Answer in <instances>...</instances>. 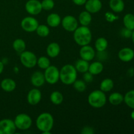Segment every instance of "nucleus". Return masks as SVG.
Wrapping results in <instances>:
<instances>
[{"mask_svg":"<svg viewBox=\"0 0 134 134\" xmlns=\"http://www.w3.org/2000/svg\"><path fill=\"white\" fill-rule=\"evenodd\" d=\"M75 41L80 46L87 45L92 40V33L87 26H82L74 31L73 35Z\"/></svg>","mask_w":134,"mask_h":134,"instance_id":"1","label":"nucleus"},{"mask_svg":"<svg viewBox=\"0 0 134 134\" xmlns=\"http://www.w3.org/2000/svg\"><path fill=\"white\" fill-rule=\"evenodd\" d=\"M77 71L75 66L67 64L62 67L60 71V79L66 85H70L77 80Z\"/></svg>","mask_w":134,"mask_h":134,"instance_id":"2","label":"nucleus"},{"mask_svg":"<svg viewBox=\"0 0 134 134\" xmlns=\"http://www.w3.org/2000/svg\"><path fill=\"white\" fill-rule=\"evenodd\" d=\"M54 125V119L48 113H43L36 120V126L43 134L51 133Z\"/></svg>","mask_w":134,"mask_h":134,"instance_id":"3","label":"nucleus"},{"mask_svg":"<svg viewBox=\"0 0 134 134\" xmlns=\"http://www.w3.org/2000/svg\"><path fill=\"white\" fill-rule=\"evenodd\" d=\"M88 103L94 108H101L105 105L107 98L105 93L102 90H94L92 92L88 98Z\"/></svg>","mask_w":134,"mask_h":134,"instance_id":"4","label":"nucleus"},{"mask_svg":"<svg viewBox=\"0 0 134 134\" xmlns=\"http://www.w3.org/2000/svg\"><path fill=\"white\" fill-rule=\"evenodd\" d=\"M14 122L16 128L21 130L29 129L32 124L31 117L25 113H21L17 115Z\"/></svg>","mask_w":134,"mask_h":134,"instance_id":"5","label":"nucleus"},{"mask_svg":"<svg viewBox=\"0 0 134 134\" xmlns=\"http://www.w3.org/2000/svg\"><path fill=\"white\" fill-rule=\"evenodd\" d=\"M44 75L46 82L51 85H54L60 79V71L54 65H50L45 69Z\"/></svg>","mask_w":134,"mask_h":134,"instance_id":"6","label":"nucleus"},{"mask_svg":"<svg viewBox=\"0 0 134 134\" xmlns=\"http://www.w3.org/2000/svg\"><path fill=\"white\" fill-rule=\"evenodd\" d=\"M20 61L24 66L27 68H32L35 66L37 62L35 54L30 51H24L20 54Z\"/></svg>","mask_w":134,"mask_h":134,"instance_id":"7","label":"nucleus"},{"mask_svg":"<svg viewBox=\"0 0 134 134\" xmlns=\"http://www.w3.org/2000/svg\"><path fill=\"white\" fill-rule=\"evenodd\" d=\"M38 26H39L38 21L34 17H26L23 18L21 22V27L27 32H34L36 31Z\"/></svg>","mask_w":134,"mask_h":134,"instance_id":"8","label":"nucleus"},{"mask_svg":"<svg viewBox=\"0 0 134 134\" xmlns=\"http://www.w3.org/2000/svg\"><path fill=\"white\" fill-rule=\"evenodd\" d=\"M14 122L10 119H3L0 120V134H13L16 132Z\"/></svg>","mask_w":134,"mask_h":134,"instance_id":"9","label":"nucleus"},{"mask_svg":"<svg viewBox=\"0 0 134 134\" xmlns=\"http://www.w3.org/2000/svg\"><path fill=\"white\" fill-rule=\"evenodd\" d=\"M26 10L29 14L37 15L42 11L41 3L38 0H29L25 5Z\"/></svg>","mask_w":134,"mask_h":134,"instance_id":"10","label":"nucleus"},{"mask_svg":"<svg viewBox=\"0 0 134 134\" xmlns=\"http://www.w3.org/2000/svg\"><path fill=\"white\" fill-rule=\"evenodd\" d=\"M61 22L64 30L69 32L74 31L78 27V22L73 16H66L63 18Z\"/></svg>","mask_w":134,"mask_h":134,"instance_id":"11","label":"nucleus"},{"mask_svg":"<svg viewBox=\"0 0 134 134\" xmlns=\"http://www.w3.org/2000/svg\"><path fill=\"white\" fill-rule=\"evenodd\" d=\"M95 51L91 46L84 45L82 46L80 50V56L81 59L86 60V61H91L95 57Z\"/></svg>","mask_w":134,"mask_h":134,"instance_id":"12","label":"nucleus"},{"mask_svg":"<svg viewBox=\"0 0 134 134\" xmlns=\"http://www.w3.org/2000/svg\"><path fill=\"white\" fill-rule=\"evenodd\" d=\"M85 5L86 10L90 13H98L102 7V3L100 0H88Z\"/></svg>","mask_w":134,"mask_h":134,"instance_id":"13","label":"nucleus"},{"mask_svg":"<svg viewBox=\"0 0 134 134\" xmlns=\"http://www.w3.org/2000/svg\"><path fill=\"white\" fill-rule=\"evenodd\" d=\"M27 102L31 105H35L40 102L41 99V92L37 88L30 90L27 94Z\"/></svg>","mask_w":134,"mask_h":134,"instance_id":"14","label":"nucleus"},{"mask_svg":"<svg viewBox=\"0 0 134 134\" xmlns=\"http://www.w3.org/2000/svg\"><path fill=\"white\" fill-rule=\"evenodd\" d=\"M119 58L121 61L128 62L134 58V52L130 48H124L119 52Z\"/></svg>","mask_w":134,"mask_h":134,"instance_id":"15","label":"nucleus"},{"mask_svg":"<svg viewBox=\"0 0 134 134\" xmlns=\"http://www.w3.org/2000/svg\"><path fill=\"white\" fill-rule=\"evenodd\" d=\"M31 82L35 87H40L45 82L44 74L40 71H35L31 75Z\"/></svg>","mask_w":134,"mask_h":134,"instance_id":"16","label":"nucleus"},{"mask_svg":"<svg viewBox=\"0 0 134 134\" xmlns=\"http://www.w3.org/2000/svg\"><path fill=\"white\" fill-rule=\"evenodd\" d=\"M60 52V47L58 43H51L47 48V53L51 58H56Z\"/></svg>","mask_w":134,"mask_h":134,"instance_id":"17","label":"nucleus"},{"mask_svg":"<svg viewBox=\"0 0 134 134\" xmlns=\"http://www.w3.org/2000/svg\"><path fill=\"white\" fill-rule=\"evenodd\" d=\"M1 87L4 91L10 92L16 88V82L11 79H5L1 82Z\"/></svg>","mask_w":134,"mask_h":134,"instance_id":"18","label":"nucleus"},{"mask_svg":"<svg viewBox=\"0 0 134 134\" xmlns=\"http://www.w3.org/2000/svg\"><path fill=\"white\" fill-rule=\"evenodd\" d=\"M61 18L56 13H52V14H49L47 18V22L48 26L52 27L58 26L61 23Z\"/></svg>","mask_w":134,"mask_h":134,"instance_id":"19","label":"nucleus"},{"mask_svg":"<svg viewBox=\"0 0 134 134\" xmlns=\"http://www.w3.org/2000/svg\"><path fill=\"white\" fill-rule=\"evenodd\" d=\"M103 70V65L100 62H94L89 65L88 71L93 75H98Z\"/></svg>","mask_w":134,"mask_h":134,"instance_id":"20","label":"nucleus"},{"mask_svg":"<svg viewBox=\"0 0 134 134\" xmlns=\"http://www.w3.org/2000/svg\"><path fill=\"white\" fill-rule=\"evenodd\" d=\"M110 8L115 13H120L124 9V3L122 0H110Z\"/></svg>","mask_w":134,"mask_h":134,"instance_id":"21","label":"nucleus"},{"mask_svg":"<svg viewBox=\"0 0 134 134\" xmlns=\"http://www.w3.org/2000/svg\"><path fill=\"white\" fill-rule=\"evenodd\" d=\"M89 65H90L88 64V62L86 61L83 59H81V60H79L76 62L75 68L77 69V71L80 72V73H85L86 72L88 71Z\"/></svg>","mask_w":134,"mask_h":134,"instance_id":"22","label":"nucleus"},{"mask_svg":"<svg viewBox=\"0 0 134 134\" xmlns=\"http://www.w3.org/2000/svg\"><path fill=\"white\" fill-rule=\"evenodd\" d=\"M79 20L82 26H88L92 21V15L89 12L83 11L79 14Z\"/></svg>","mask_w":134,"mask_h":134,"instance_id":"23","label":"nucleus"},{"mask_svg":"<svg viewBox=\"0 0 134 134\" xmlns=\"http://www.w3.org/2000/svg\"><path fill=\"white\" fill-rule=\"evenodd\" d=\"M109 101L111 104L113 105H118L124 101V96L119 92H114L110 95Z\"/></svg>","mask_w":134,"mask_h":134,"instance_id":"24","label":"nucleus"},{"mask_svg":"<svg viewBox=\"0 0 134 134\" xmlns=\"http://www.w3.org/2000/svg\"><path fill=\"white\" fill-rule=\"evenodd\" d=\"M95 47L98 52H104L108 47V42L105 38L99 37L96 41Z\"/></svg>","mask_w":134,"mask_h":134,"instance_id":"25","label":"nucleus"},{"mask_svg":"<svg viewBox=\"0 0 134 134\" xmlns=\"http://www.w3.org/2000/svg\"><path fill=\"white\" fill-rule=\"evenodd\" d=\"M123 22L125 27L133 31L134 30V15L132 14H127L123 18Z\"/></svg>","mask_w":134,"mask_h":134,"instance_id":"26","label":"nucleus"},{"mask_svg":"<svg viewBox=\"0 0 134 134\" xmlns=\"http://www.w3.org/2000/svg\"><path fill=\"white\" fill-rule=\"evenodd\" d=\"M114 86V82L111 79H105L103 80L100 84V89L103 92L111 91Z\"/></svg>","mask_w":134,"mask_h":134,"instance_id":"27","label":"nucleus"},{"mask_svg":"<svg viewBox=\"0 0 134 134\" xmlns=\"http://www.w3.org/2000/svg\"><path fill=\"white\" fill-rule=\"evenodd\" d=\"M13 47L17 52L22 53L26 49V43L23 39H16L13 42Z\"/></svg>","mask_w":134,"mask_h":134,"instance_id":"28","label":"nucleus"},{"mask_svg":"<svg viewBox=\"0 0 134 134\" xmlns=\"http://www.w3.org/2000/svg\"><path fill=\"white\" fill-rule=\"evenodd\" d=\"M50 99L53 104L60 105L62 103L64 98H63V95L62 94V93L58 91H54L51 94Z\"/></svg>","mask_w":134,"mask_h":134,"instance_id":"29","label":"nucleus"},{"mask_svg":"<svg viewBox=\"0 0 134 134\" xmlns=\"http://www.w3.org/2000/svg\"><path fill=\"white\" fill-rule=\"evenodd\" d=\"M124 100L128 107L134 109V90H130L126 94Z\"/></svg>","mask_w":134,"mask_h":134,"instance_id":"30","label":"nucleus"},{"mask_svg":"<svg viewBox=\"0 0 134 134\" xmlns=\"http://www.w3.org/2000/svg\"><path fill=\"white\" fill-rule=\"evenodd\" d=\"M37 64L41 69H45L51 65V62L48 58L45 56H41L37 60Z\"/></svg>","mask_w":134,"mask_h":134,"instance_id":"31","label":"nucleus"},{"mask_svg":"<svg viewBox=\"0 0 134 134\" xmlns=\"http://www.w3.org/2000/svg\"><path fill=\"white\" fill-rule=\"evenodd\" d=\"M36 32L39 36L44 37L48 36L50 33V30L46 25H39L36 30Z\"/></svg>","mask_w":134,"mask_h":134,"instance_id":"32","label":"nucleus"},{"mask_svg":"<svg viewBox=\"0 0 134 134\" xmlns=\"http://www.w3.org/2000/svg\"><path fill=\"white\" fill-rule=\"evenodd\" d=\"M73 86H74L75 89L77 90L79 92H82L86 90V84L82 80H76L74 82H73Z\"/></svg>","mask_w":134,"mask_h":134,"instance_id":"33","label":"nucleus"},{"mask_svg":"<svg viewBox=\"0 0 134 134\" xmlns=\"http://www.w3.org/2000/svg\"><path fill=\"white\" fill-rule=\"evenodd\" d=\"M42 9L46 10H50L54 7V2L53 0H43L41 2Z\"/></svg>","mask_w":134,"mask_h":134,"instance_id":"34","label":"nucleus"},{"mask_svg":"<svg viewBox=\"0 0 134 134\" xmlns=\"http://www.w3.org/2000/svg\"><path fill=\"white\" fill-rule=\"evenodd\" d=\"M132 31L129 29L124 27L121 30V35L125 38H130L132 37Z\"/></svg>","mask_w":134,"mask_h":134,"instance_id":"35","label":"nucleus"},{"mask_svg":"<svg viewBox=\"0 0 134 134\" xmlns=\"http://www.w3.org/2000/svg\"><path fill=\"white\" fill-rule=\"evenodd\" d=\"M81 133L83 134H92L94 133V129L91 127L89 126H86L82 130V132Z\"/></svg>","mask_w":134,"mask_h":134,"instance_id":"36","label":"nucleus"},{"mask_svg":"<svg viewBox=\"0 0 134 134\" xmlns=\"http://www.w3.org/2000/svg\"><path fill=\"white\" fill-rule=\"evenodd\" d=\"M84 79L86 82H90L93 80V75L91 74L89 71L88 73V71L86 72V73H85V75H84Z\"/></svg>","mask_w":134,"mask_h":134,"instance_id":"37","label":"nucleus"},{"mask_svg":"<svg viewBox=\"0 0 134 134\" xmlns=\"http://www.w3.org/2000/svg\"><path fill=\"white\" fill-rule=\"evenodd\" d=\"M105 18L107 19V21L109 22H113V21L115 20V19L118 18V17L115 16L113 14H112L111 13H107L105 14Z\"/></svg>","mask_w":134,"mask_h":134,"instance_id":"38","label":"nucleus"},{"mask_svg":"<svg viewBox=\"0 0 134 134\" xmlns=\"http://www.w3.org/2000/svg\"><path fill=\"white\" fill-rule=\"evenodd\" d=\"M72 1H73V2L75 5H79V6H81V5H85L87 0H72Z\"/></svg>","mask_w":134,"mask_h":134,"instance_id":"39","label":"nucleus"},{"mask_svg":"<svg viewBox=\"0 0 134 134\" xmlns=\"http://www.w3.org/2000/svg\"><path fill=\"white\" fill-rule=\"evenodd\" d=\"M3 69H4L3 64V62H1L0 61V74H1V73L3 72Z\"/></svg>","mask_w":134,"mask_h":134,"instance_id":"40","label":"nucleus"},{"mask_svg":"<svg viewBox=\"0 0 134 134\" xmlns=\"http://www.w3.org/2000/svg\"><path fill=\"white\" fill-rule=\"evenodd\" d=\"M132 37V41H133V42L134 43V30L132 31V37Z\"/></svg>","mask_w":134,"mask_h":134,"instance_id":"41","label":"nucleus"},{"mask_svg":"<svg viewBox=\"0 0 134 134\" xmlns=\"http://www.w3.org/2000/svg\"><path fill=\"white\" fill-rule=\"evenodd\" d=\"M131 117H132V119H133V120H134V111L132 113V114H131Z\"/></svg>","mask_w":134,"mask_h":134,"instance_id":"42","label":"nucleus"}]
</instances>
